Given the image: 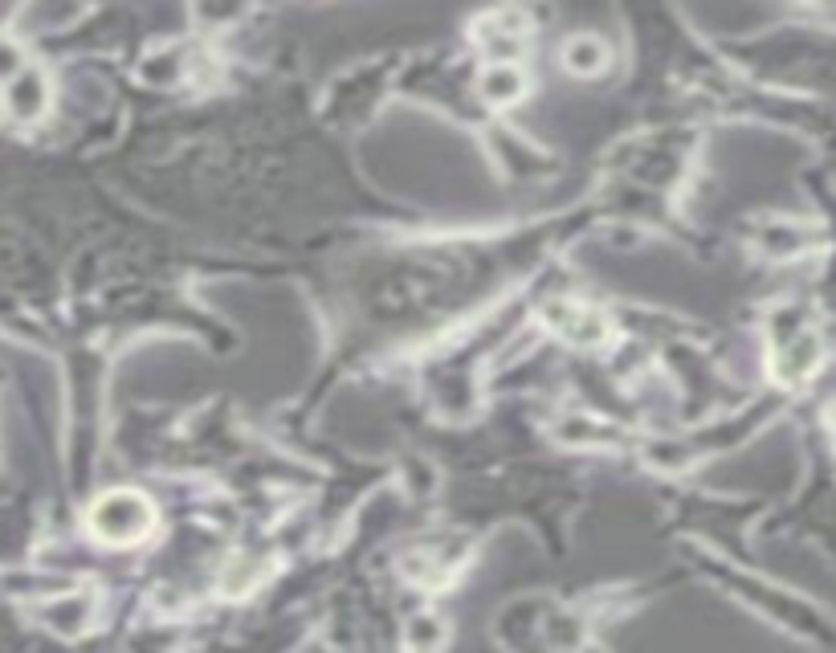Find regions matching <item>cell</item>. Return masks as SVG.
<instances>
[{
	"label": "cell",
	"mask_w": 836,
	"mask_h": 653,
	"mask_svg": "<svg viewBox=\"0 0 836 653\" xmlns=\"http://www.w3.org/2000/svg\"><path fill=\"white\" fill-rule=\"evenodd\" d=\"M563 66L580 74V79H592V74H605L608 66V46L596 37V33H575L572 41L563 46Z\"/></svg>",
	"instance_id": "5"
},
{
	"label": "cell",
	"mask_w": 836,
	"mask_h": 653,
	"mask_svg": "<svg viewBox=\"0 0 836 653\" xmlns=\"http://www.w3.org/2000/svg\"><path fill=\"white\" fill-rule=\"evenodd\" d=\"M547 323L556 326L559 335H568L572 343H584V347H596V343L608 340L605 314L588 307V302H575V298H556L547 307Z\"/></svg>",
	"instance_id": "4"
},
{
	"label": "cell",
	"mask_w": 836,
	"mask_h": 653,
	"mask_svg": "<svg viewBox=\"0 0 836 653\" xmlns=\"http://www.w3.org/2000/svg\"><path fill=\"white\" fill-rule=\"evenodd\" d=\"M478 86H481V94L494 103V107H506V103H514V98H523L527 79H523L518 62H494L486 74H481Z\"/></svg>",
	"instance_id": "6"
},
{
	"label": "cell",
	"mask_w": 836,
	"mask_h": 653,
	"mask_svg": "<svg viewBox=\"0 0 836 653\" xmlns=\"http://www.w3.org/2000/svg\"><path fill=\"white\" fill-rule=\"evenodd\" d=\"M86 527L98 544L107 547H135L143 544L155 527V507L152 498L140 490H110L91 507Z\"/></svg>",
	"instance_id": "1"
},
{
	"label": "cell",
	"mask_w": 836,
	"mask_h": 653,
	"mask_svg": "<svg viewBox=\"0 0 836 653\" xmlns=\"http://www.w3.org/2000/svg\"><path fill=\"white\" fill-rule=\"evenodd\" d=\"M478 41L486 49V58L494 62H518L527 49V16L514 9H498L478 25Z\"/></svg>",
	"instance_id": "3"
},
{
	"label": "cell",
	"mask_w": 836,
	"mask_h": 653,
	"mask_svg": "<svg viewBox=\"0 0 836 653\" xmlns=\"http://www.w3.org/2000/svg\"><path fill=\"white\" fill-rule=\"evenodd\" d=\"M821 359H824V343L821 335L812 331V326H796L788 340L775 347V359H772V372L779 384H804L812 376L821 372Z\"/></svg>",
	"instance_id": "2"
},
{
	"label": "cell",
	"mask_w": 836,
	"mask_h": 653,
	"mask_svg": "<svg viewBox=\"0 0 836 653\" xmlns=\"http://www.w3.org/2000/svg\"><path fill=\"white\" fill-rule=\"evenodd\" d=\"M16 66H21V54H16L9 41H0V79H9V74H16Z\"/></svg>",
	"instance_id": "8"
},
{
	"label": "cell",
	"mask_w": 836,
	"mask_h": 653,
	"mask_svg": "<svg viewBox=\"0 0 836 653\" xmlns=\"http://www.w3.org/2000/svg\"><path fill=\"white\" fill-rule=\"evenodd\" d=\"M9 107H13L16 119H37L46 110V79L37 70H21L9 91Z\"/></svg>",
	"instance_id": "7"
},
{
	"label": "cell",
	"mask_w": 836,
	"mask_h": 653,
	"mask_svg": "<svg viewBox=\"0 0 836 653\" xmlns=\"http://www.w3.org/2000/svg\"><path fill=\"white\" fill-rule=\"evenodd\" d=\"M828 420H833V429H836V405H833V413H828Z\"/></svg>",
	"instance_id": "9"
}]
</instances>
